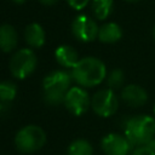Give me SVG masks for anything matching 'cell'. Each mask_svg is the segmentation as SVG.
I'll list each match as a JSON object with an SVG mask.
<instances>
[{
	"mask_svg": "<svg viewBox=\"0 0 155 155\" xmlns=\"http://www.w3.org/2000/svg\"><path fill=\"white\" fill-rule=\"evenodd\" d=\"M154 39H155V27H154Z\"/></svg>",
	"mask_w": 155,
	"mask_h": 155,
	"instance_id": "cell-24",
	"label": "cell"
},
{
	"mask_svg": "<svg viewBox=\"0 0 155 155\" xmlns=\"http://www.w3.org/2000/svg\"><path fill=\"white\" fill-rule=\"evenodd\" d=\"M132 143L117 133H109L102 139V149L107 155H128L132 150Z\"/></svg>",
	"mask_w": 155,
	"mask_h": 155,
	"instance_id": "cell-9",
	"label": "cell"
},
{
	"mask_svg": "<svg viewBox=\"0 0 155 155\" xmlns=\"http://www.w3.org/2000/svg\"><path fill=\"white\" fill-rule=\"evenodd\" d=\"M121 98L126 104L137 108V107L144 105L147 103L148 94L143 87L132 84V85H127L122 88Z\"/></svg>",
	"mask_w": 155,
	"mask_h": 155,
	"instance_id": "cell-10",
	"label": "cell"
},
{
	"mask_svg": "<svg viewBox=\"0 0 155 155\" xmlns=\"http://www.w3.org/2000/svg\"><path fill=\"white\" fill-rule=\"evenodd\" d=\"M92 109L96 114L103 117L111 116L119 108V99L115 92L110 88H104L94 93L91 101Z\"/></svg>",
	"mask_w": 155,
	"mask_h": 155,
	"instance_id": "cell-6",
	"label": "cell"
},
{
	"mask_svg": "<svg viewBox=\"0 0 155 155\" xmlns=\"http://www.w3.org/2000/svg\"><path fill=\"white\" fill-rule=\"evenodd\" d=\"M36 67V56L29 48L17 51L10 61V70L17 79H24L30 75Z\"/></svg>",
	"mask_w": 155,
	"mask_h": 155,
	"instance_id": "cell-5",
	"label": "cell"
},
{
	"mask_svg": "<svg viewBox=\"0 0 155 155\" xmlns=\"http://www.w3.org/2000/svg\"><path fill=\"white\" fill-rule=\"evenodd\" d=\"M121 36H122V30H121L120 25L116 23H113V22L103 24L98 31V39L105 44L116 42L121 39Z\"/></svg>",
	"mask_w": 155,
	"mask_h": 155,
	"instance_id": "cell-12",
	"label": "cell"
},
{
	"mask_svg": "<svg viewBox=\"0 0 155 155\" xmlns=\"http://www.w3.org/2000/svg\"><path fill=\"white\" fill-rule=\"evenodd\" d=\"M93 149L91 144L85 139H76L74 140L68 150L69 155H92Z\"/></svg>",
	"mask_w": 155,
	"mask_h": 155,
	"instance_id": "cell-16",
	"label": "cell"
},
{
	"mask_svg": "<svg viewBox=\"0 0 155 155\" xmlns=\"http://www.w3.org/2000/svg\"><path fill=\"white\" fill-rule=\"evenodd\" d=\"M46 142L45 132L35 125H29L18 131L15 138L17 149L22 153H33L42 148Z\"/></svg>",
	"mask_w": 155,
	"mask_h": 155,
	"instance_id": "cell-4",
	"label": "cell"
},
{
	"mask_svg": "<svg viewBox=\"0 0 155 155\" xmlns=\"http://www.w3.org/2000/svg\"><path fill=\"white\" fill-rule=\"evenodd\" d=\"M41 4H44V5H53V4H56L58 0H39Z\"/></svg>",
	"mask_w": 155,
	"mask_h": 155,
	"instance_id": "cell-21",
	"label": "cell"
},
{
	"mask_svg": "<svg viewBox=\"0 0 155 155\" xmlns=\"http://www.w3.org/2000/svg\"><path fill=\"white\" fill-rule=\"evenodd\" d=\"M113 10V0H93L92 1V11L94 16L103 21L105 19Z\"/></svg>",
	"mask_w": 155,
	"mask_h": 155,
	"instance_id": "cell-15",
	"label": "cell"
},
{
	"mask_svg": "<svg viewBox=\"0 0 155 155\" xmlns=\"http://www.w3.org/2000/svg\"><path fill=\"white\" fill-rule=\"evenodd\" d=\"M54 56H56L57 62L62 67H65V68H74L75 64L79 62L78 52L75 51V48H73L71 46H68V45L59 46L56 50Z\"/></svg>",
	"mask_w": 155,
	"mask_h": 155,
	"instance_id": "cell-11",
	"label": "cell"
},
{
	"mask_svg": "<svg viewBox=\"0 0 155 155\" xmlns=\"http://www.w3.org/2000/svg\"><path fill=\"white\" fill-rule=\"evenodd\" d=\"M107 75L104 63L94 57H86L79 59L71 71L73 79L81 86L92 87L99 85Z\"/></svg>",
	"mask_w": 155,
	"mask_h": 155,
	"instance_id": "cell-1",
	"label": "cell"
},
{
	"mask_svg": "<svg viewBox=\"0 0 155 155\" xmlns=\"http://www.w3.org/2000/svg\"><path fill=\"white\" fill-rule=\"evenodd\" d=\"M125 136L132 145H143L155 137V119L149 115H137L127 119Z\"/></svg>",
	"mask_w": 155,
	"mask_h": 155,
	"instance_id": "cell-2",
	"label": "cell"
},
{
	"mask_svg": "<svg viewBox=\"0 0 155 155\" xmlns=\"http://www.w3.org/2000/svg\"><path fill=\"white\" fill-rule=\"evenodd\" d=\"M68 4L74 10H82L88 4V0H68Z\"/></svg>",
	"mask_w": 155,
	"mask_h": 155,
	"instance_id": "cell-20",
	"label": "cell"
},
{
	"mask_svg": "<svg viewBox=\"0 0 155 155\" xmlns=\"http://www.w3.org/2000/svg\"><path fill=\"white\" fill-rule=\"evenodd\" d=\"M71 30L76 39L84 42H88V41H93L98 36L99 28L97 27L96 22L92 18L81 15L73 21Z\"/></svg>",
	"mask_w": 155,
	"mask_h": 155,
	"instance_id": "cell-7",
	"label": "cell"
},
{
	"mask_svg": "<svg viewBox=\"0 0 155 155\" xmlns=\"http://www.w3.org/2000/svg\"><path fill=\"white\" fill-rule=\"evenodd\" d=\"M126 1H138V0H126Z\"/></svg>",
	"mask_w": 155,
	"mask_h": 155,
	"instance_id": "cell-25",
	"label": "cell"
},
{
	"mask_svg": "<svg viewBox=\"0 0 155 155\" xmlns=\"http://www.w3.org/2000/svg\"><path fill=\"white\" fill-rule=\"evenodd\" d=\"M69 85L70 76L68 73L63 70H56L50 73L42 81L45 101L51 105L64 102Z\"/></svg>",
	"mask_w": 155,
	"mask_h": 155,
	"instance_id": "cell-3",
	"label": "cell"
},
{
	"mask_svg": "<svg viewBox=\"0 0 155 155\" xmlns=\"http://www.w3.org/2000/svg\"><path fill=\"white\" fill-rule=\"evenodd\" d=\"M17 45V33L10 24H2L0 27V50L4 52L12 51Z\"/></svg>",
	"mask_w": 155,
	"mask_h": 155,
	"instance_id": "cell-13",
	"label": "cell"
},
{
	"mask_svg": "<svg viewBox=\"0 0 155 155\" xmlns=\"http://www.w3.org/2000/svg\"><path fill=\"white\" fill-rule=\"evenodd\" d=\"M153 110H154V114H155V104H154V109Z\"/></svg>",
	"mask_w": 155,
	"mask_h": 155,
	"instance_id": "cell-26",
	"label": "cell"
},
{
	"mask_svg": "<svg viewBox=\"0 0 155 155\" xmlns=\"http://www.w3.org/2000/svg\"><path fill=\"white\" fill-rule=\"evenodd\" d=\"M145 144H147L148 147H150V148H151V149L155 151V137H154L153 139H150V140H149L148 143H145Z\"/></svg>",
	"mask_w": 155,
	"mask_h": 155,
	"instance_id": "cell-22",
	"label": "cell"
},
{
	"mask_svg": "<svg viewBox=\"0 0 155 155\" xmlns=\"http://www.w3.org/2000/svg\"><path fill=\"white\" fill-rule=\"evenodd\" d=\"M25 40L33 47H41L45 42V31L38 23H31L25 28Z\"/></svg>",
	"mask_w": 155,
	"mask_h": 155,
	"instance_id": "cell-14",
	"label": "cell"
},
{
	"mask_svg": "<svg viewBox=\"0 0 155 155\" xmlns=\"http://www.w3.org/2000/svg\"><path fill=\"white\" fill-rule=\"evenodd\" d=\"M12 1H15V2H17V4H23L25 0H12Z\"/></svg>",
	"mask_w": 155,
	"mask_h": 155,
	"instance_id": "cell-23",
	"label": "cell"
},
{
	"mask_svg": "<svg viewBox=\"0 0 155 155\" xmlns=\"http://www.w3.org/2000/svg\"><path fill=\"white\" fill-rule=\"evenodd\" d=\"M90 97L87 92L81 88V87H71L68 90L65 98H64V104L67 109L73 113L74 115H81L84 114L88 105H90Z\"/></svg>",
	"mask_w": 155,
	"mask_h": 155,
	"instance_id": "cell-8",
	"label": "cell"
},
{
	"mask_svg": "<svg viewBox=\"0 0 155 155\" xmlns=\"http://www.w3.org/2000/svg\"><path fill=\"white\" fill-rule=\"evenodd\" d=\"M132 155H155V151L147 144H143L136 147L132 151Z\"/></svg>",
	"mask_w": 155,
	"mask_h": 155,
	"instance_id": "cell-19",
	"label": "cell"
},
{
	"mask_svg": "<svg viewBox=\"0 0 155 155\" xmlns=\"http://www.w3.org/2000/svg\"><path fill=\"white\" fill-rule=\"evenodd\" d=\"M17 93L16 85L10 81H2L0 82V101L4 103H10Z\"/></svg>",
	"mask_w": 155,
	"mask_h": 155,
	"instance_id": "cell-17",
	"label": "cell"
},
{
	"mask_svg": "<svg viewBox=\"0 0 155 155\" xmlns=\"http://www.w3.org/2000/svg\"><path fill=\"white\" fill-rule=\"evenodd\" d=\"M124 73L121 69H114L109 76H108V86L110 90H116V88H120L124 84Z\"/></svg>",
	"mask_w": 155,
	"mask_h": 155,
	"instance_id": "cell-18",
	"label": "cell"
}]
</instances>
